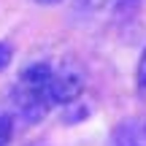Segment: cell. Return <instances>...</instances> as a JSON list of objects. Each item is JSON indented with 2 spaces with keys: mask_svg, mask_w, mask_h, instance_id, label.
<instances>
[{
  "mask_svg": "<svg viewBox=\"0 0 146 146\" xmlns=\"http://www.w3.org/2000/svg\"><path fill=\"white\" fill-rule=\"evenodd\" d=\"M49 76L52 62H33L19 73V81L14 87V111L25 125H38L52 111L49 103Z\"/></svg>",
  "mask_w": 146,
  "mask_h": 146,
  "instance_id": "cell-1",
  "label": "cell"
},
{
  "mask_svg": "<svg viewBox=\"0 0 146 146\" xmlns=\"http://www.w3.org/2000/svg\"><path fill=\"white\" fill-rule=\"evenodd\" d=\"M84 89V76L78 68H73L70 62L52 65V76H49V103L54 106H70L81 98Z\"/></svg>",
  "mask_w": 146,
  "mask_h": 146,
  "instance_id": "cell-2",
  "label": "cell"
},
{
  "mask_svg": "<svg viewBox=\"0 0 146 146\" xmlns=\"http://www.w3.org/2000/svg\"><path fill=\"white\" fill-rule=\"evenodd\" d=\"M111 146H146V119L127 116L111 130Z\"/></svg>",
  "mask_w": 146,
  "mask_h": 146,
  "instance_id": "cell-3",
  "label": "cell"
},
{
  "mask_svg": "<svg viewBox=\"0 0 146 146\" xmlns=\"http://www.w3.org/2000/svg\"><path fill=\"white\" fill-rule=\"evenodd\" d=\"M11 135H14V114L0 111V146H8Z\"/></svg>",
  "mask_w": 146,
  "mask_h": 146,
  "instance_id": "cell-4",
  "label": "cell"
},
{
  "mask_svg": "<svg viewBox=\"0 0 146 146\" xmlns=\"http://www.w3.org/2000/svg\"><path fill=\"white\" fill-rule=\"evenodd\" d=\"M135 89H138V98L146 103V46H143L141 60H138V68H135Z\"/></svg>",
  "mask_w": 146,
  "mask_h": 146,
  "instance_id": "cell-5",
  "label": "cell"
},
{
  "mask_svg": "<svg viewBox=\"0 0 146 146\" xmlns=\"http://www.w3.org/2000/svg\"><path fill=\"white\" fill-rule=\"evenodd\" d=\"M138 5H141V0H114V14L116 16H130V14H135Z\"/></svg>",
  "mask_w": 146,
  "mask_h": 146,
  "instance_id": "cell-6",
  "label": "cell"
},
{
  "mask_svg": "<svg viewBox=\"0 0 146 146\" xmlns=\"http://www.w3.org/2000/svg\"><path fill=\"white\" fill-rule=\"evenodd\" d=\"M11 57H14L11 46H8V43H3V41H0V70H5V68L11 65Z\"/></svg>",
  "mask_w": 146,
  "mask_h": 146,
  "instance_id": "cell-7",
  "label": "cell"
},
{
  "mask_svg": "<svg viewBox=\"0 0 146 146\" xmlns=\"http://www.w3.org/2000/svg\"><path fill=\"white\" fill-rule=\"evenodd\" d=\"M38 5H57V3H62V0H35Z\"/></svg>",
  "mask_w": 146,
  "mask_h": 146,
  "instance_id": "cell-8",
  "label": "cell"
},
{
  "mask_svg": "<svg viewBox=\"0 0 146 146\" xmlns=\"http://www.w3.org/2000/svg\"><path fill=\"white\" fill-rule=\"evenodd\" d=\"M30 146H43V143H30Z\"/></svg>",
  "mask_w": 146,
  "mask_h": 146,
  "instance_id": "cell-9",
  "label": "cell"
}]
</instances>
